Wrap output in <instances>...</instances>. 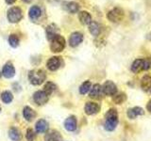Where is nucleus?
I'll return each instance as SVG.
<instances>
[{"instance_id":"nucleus-1","label":"nucleus","mask_w":151,"mask_h":141,"mask_svg":"<svg viewBox=\"0 0 151 141\" xmlns=\"http://www.w3.org/2000/svg\"><path fill=\"white\" fill-rule=\"evenodd\" d=\"M117 124H118V113L114 108H111L105 115L104 128L109 132H111L116 128Z\"/></svg>"},{"instance_id":"nucleus-2","label":"nucleus","mask_w":151,"mask_h":141,"mask_svg":"<svg viewBox=\"0 0 151 141\" xmlns=\"http://www.w3.org/2000/svg\"><path fill=\"white\" fill-rule=\"evenodd\" d=\"M46 79V73L44 70L38 69L32 70L28 73V80L33 86H39L42 85Z\"/></svg>"},{"instance_id":"nucleus-3","label":"nucleus","mask_w":151,"mask_h":141,"mask_svg":"<svg viewBox=\"0 0 151 141\" xmlns=\"http://www.w3.org/2000/svg\"><path fill=\"white\" fill-rule=\"evenodd\" d=\"M65 39L60 34L56 35L50 42V50L53 53H60L65 48Z\"/></svg>"},{"instance_id":"nucleus-4","label":"nucleus","mask_w":151,"mask_h":141,"mask_svg":"<svg viewBox=\"0 0 151 141\" xmlns=\"http://www.w3.org/2000/svg\"><path fill=\"white\" fill-rule=\"evenodd\" d=\"M7 17L9 23L16 24L20 22L23 18V11L19 7H12L8 11Z\"/></svg>"},{"instance_id":"nucleus-5","label":"nucleus","mask_w":151,"mask_h":141,"mask_svg":"<svg viewBox=\"0 0 151 141\" xmlns=\"http://www.w3.org/2000/svg\"><path fill=\"white\" fill-rule=\"evenodd\" d=\"M125 13L121 8H113L107 14V18L112 23H119L124 19Z\"/></svg>"},{"instance_id":"nucleus-6","label":"nucleus","mask_w":151,"mask_h":141,"mask_svg":"<svg viewBox=\"0 0 151 141\" xmlns=\"http://www.w3.org/2000/svg\"><path fill=\"white\" fill-rule=\"evenodd\" d=\"M102 92L108 96H114L117 92L116 85L113 82L110 81V80H109V81H106L102 87Z\"/></svg>"},{"instance_id":"nucleus-7","label":"nucleus","mask_w":151,"mask_h":141,"mask_svg":"<svg viewBox=\"0 0 151 141\" xmlns=\"http://www.w3.org/2000/svg\"><path fill=\"white\" fill-rule=\"evenodd\" d=\"M49 95L44 91V90H38L34 93L33 95V100H34L35 103H37L38 105H44L48 102Z\"/></svg>"},{"instance_id":"nucleus-8","label":"nucleus","mask_w":151,"mask_h":141,"mask_svg":"<svg viewBox=\"0 0 151 141\" xmlns=\"http://www.w3.org/2000/svg\"><path fill=\"white\" fill-rule=\"evenodd\" d=\"M61 64H63V60H61V58H59V56H52L46 62V67L48 70L54 72V70H58Z\"/></svg>"},{"instance_id":"nucleus-9","label":"nucleus","mask_w":151,"mask_h":141,"mask_svg":"<svg viewBox=\"0 0 151 141\" xmlns=\"http://www.w3.org/2000/svg\"><path fill=\"white\" fill-rule=\"evenodd\" d=\"M83 41V35L80 32H74L70 35L69 44L71 47H77Z\"/></svg>"},{"instance_id":"nucleus-10","label":"nucleus","mask_w":151,"mask_h":141,"mask_svg":"<svg viewBox=\"0 0 151 141\" xmlns=\"http://www.w3.org/2000/svg\"><path fill=\"white\" fill-rule=\"evenodd\" d=\"M77 126H78V120L75 116L68 117L64 121V128L69 132L75 131L77 129Z\"/></svg>"},{"instance_id":"nucleus-11","label":"nucleus","mask_w":151,"mask_h":141,"mask_svg":"<svg viewBox=\"0 0 151 141\" xmlns=\"http://www.w3.org/2000/svg\"><path fill=\"white\" fill-rule=\"evenodd\" d=\"M84 110H85V113H86L87 115H94V114H96V113L99 112V110H100V106H99L96 103L89 102L85 105Z\"/></svg>"},{"instance_id":"nucleus-12","label":"nucleus","mask_w":151,"mask_h":141,"mask_svg":"<svg viewBox=\"0 0 151 141\" xmlns=\"http://www.w3.org/2000/svg\"><path fill=\"white\" fill-rule=\"evenodd\" d=\"M45 141H63V136L57 130H51L46 133Z\"/></svg>"},{"instance_id":"nucleus-13","label":"nucleus","mask_w":151,"mask_h":141,"mask_svg":"<svg viewBox=\"0 0 151 141\" xmlns=\"http://www.w3.org/2000/svg\"><path fill=\"white\" fill-rule=\"evenodd\" d=\"M2 74L6 78H12L15 75V68L12 63H7L2 69Z\"/></svg>"},{"instance_id":"nucleus-14","label":"nucleus","mask_w":151,"mask_h":141,"mask_svg":"<svg viewBox=\"0 0 151 141\" xmlns=\"http://www.w3.org/2000/svg\"><path fill=\"white\" fill-rule=\"evenodd\" d=\"M49 128V125H48V122H47L45 120H39L36 122V125H35V129L36 132L39 134H44L46 133L48 131Z\"/></svg>"},{"instance_id":"nucleus-15","label":"nucleus","mask_w":151,"mask_h":141,"mask_svg":"<svg viewBox=\"0 0 151 141\" xmlns=\"http://www.w3.org/2000/svg\"><path fill=\"white\" fill-rule=\"evenodd\" d=\"M45 32H46V37H47V39L51 41L56 35H58V34H59V27L55 25V24H51V25L47 26Z\"/></svg>"},{"instance_id":"nucleus-16","label":"nucleus","mask_w":151,"mask_h":141,"mask_svg":"<svg viewBox=\"0 0 151 141\" xmlns=\"http://www.w3.org/2000/svg\"><path fill=\"white\" fill-rule=\"evenodd\" d=\"M127 117L129 118L131 120H134L136 119L138 116H142L144 115V109L143 108H141L139 106H136V107H133V108H130V109L127 110Z\"/></svg>"},{"instance_id":"nucleus-17","label":"nucleus","mask_w":151,"mask_h":141,"mask_svg":"<svg viewBox=\"0 0 151 141\" xmlns=\"http://www.w3.org/2000/svg\"><path fill=\"white\" fill-rule=\"evenodd\" d=\"M42 15V9L40 7L38 6H32L29 9V11H28V16H29L30 20L32 21H36L37 19H39V17Z\"/></svg>"},{"instance_id":"nucleus-18","label":"nucleus","mask_w":151,"mask_h":141,"mask_svg":"<svg viewBox=\"0 0 151 141\" xmlns=\"http://www.w3.org/2000/svg\"><path fill=\"white\" fill-rule=\"evenodd\" d=\"M141 87L143 88V90L151 94V76H149V75H145V76L142 78Z\"/></svg>"},{"instance_id":"nucleus-19","label":"nucleus","mask_w":151,"mask_h":141,"mask_svg":"<svg viewBox=\"0 0 151 141\" xmlns=\"http://www.w3.org/2000/svg\"><path fill=\"white\" fill-rule=\"evenodd\" d=\"M23 116L27 121H31L36 117V112L30 106H25L23 109Z\"/></svg>"},{"instance_id":"nucleus-20","label":"nucleus","mask_w":151,"mask_h":141,"mask_svg":"<svg viewBox=\"0 0 151 141\" xmlns=\"http://www.w3.org/2000/svg\"><path fill=\"white\" fill-rule=\"evenodd\" d=\"M89 31H90V33H91L93 36L97 37L99 34H100V32H101L100 25H99V24L96 23V22L92 21L91 23H90V25H89Z\"/></svg>"},{"instance_id":"nucleus-21","label":"nucleus","mask_w":151,"mask_h":141,"mask_svg":"<svg viewBox=\"0 0 151 141\" xmlns=\"http://www.w3.org/2000/svg\"><path fill=\"white\" fill-rule=\"evenodd\" d=\"M9 136L12 141H20L22 138L21 132L17 128H15V127H12V128L9 130Z\"/></svg>"},{"instance_id":"nucleus-22","label":"nucleus","mask_w":151,"mask_h":141,"mask_svg":"<svg viewBox=\"0 0 151 141\" xmlns=\"http://www.w3.org/2000/svg\"><path fill=\"white\" fill-rule=\"evenodd\" d=\"M102 87L99 84L93 85V88H91V91H90V97L93 98V99H97L101 96L102 94Z\"/></svg>"},{"instance_id":"nucleus-23","label":"nucleus","mask_w":151,"mask_h":141,"mask_svg":"<svg viewBox=\"0 0 151 141\" xmlns=\"http://www.w3.org/2000/svg\"><path fill=\"white\" fill-rule=\"evenodd\" d=\"M78 19L80 23L83 24V25H90V23L92 22L91 14L87 11H80L78 14Z\"/></svg>"},{"instance_id":"nucleus-24","label":"nucleus","mask_w":151,"mask_h":141,"mask_svg":"<svg viewBox=\"0 0 151 141\" xmlns=\"http://www.w3.org/2000/svg\"><path fill=\"white\" fill-rule=\"evenodd\" d=\"M79 5L77 2H67L65 3V9L70 13H77L79 11Z\"/></svg>"},{"instance_id":"nucleus-25","label":"nucleus","mask_w":151,"mask_h":141,"mask_svg":"<svg viewBox=\"0 0 151 141\" xmlns=\"http://www.w3.org/2000/svg\"><path fill=\"white\" fill-rule=\"evenodd\" d=\"M141 70H144V59H136L131 65V70L133 73H138Z\"/></svg>"},{"instance_id":"nucleus-26","label":"nucleus","mask_w":151,"mask_h":141,"mask_svg":"<svg viewBox=\"0 0 151 141\" xmlns=\"http://www.w3.org/2000/svg\"><path fill=\"white\" fill-rule=\"evenodd\" d=\"M1 101L5 103H12V100H13V96H12V94L11 91H9V90H5L1 93Z\"/></svg>"},{"instance_id":"nucleus-27","label":"nucleus","mask_w":151,"mask_h":141,"mask_svg":"<svg viewBox=\"0 0 151 141\" xmlns=\"http://www.w3.org/2000/svg\"><path fill=\"white\" fill-rule=\"evenodd\" d=\"M57 88V86L56 84H54L53 82H47L45 85V89L44 91L47 94V95H50V94L55 91Z\"/></svg>"},{"instance_id":"nucleus-28","label":"nucleus","mask_w":151,"mask_h":141,"mask_svg":"<svg viewBox=\"0 0 151 141\" xmlns=\"http://www.w3.org/2000/svg\"><path fill=\"white\" fill-rule=\"evenodd\" d=\"M19 42H20V41H19V38L17 35L12 34L9 37V43L12 47V48H16V47L19 45Z\"/></svg>"},{"instance_id":"nucleus-29","label":"nucleus","mask_w":151,"mask_h":141,"mask_svg":"<svg viewBox=\"0 0 151 141\" xmlns=\"http://www.w3.org/2000/svg\"><path fill=\"white\" fill-rule=\"evenodd\" d=\"M91 82L90 81H85L84 83H82L81 86L79 87V93L82 94V95H84V94H86L90 89H91Z\"/></svg>"},{"instance_id":"nucleus-30","label":"nucleus","mask_w":151,"mask_h":141,"mask_svg":"<svg viewBox=\"0 0 151 141\" xmlns=\"http://www.w3.org/2000/svg\"><path fill=\"white\" fill-rule=\"evenodd\" d=\"M126 94L125 93H121V94H117V95H114L113 97V102L117 105H121L122 103H124L126 101Z\"/></svg>"},{"instance_id":"nucleus-31","label":"nucleus","mask_w":151,"mask_h":141,"mask_svg":"<svg viewBox=\"0 0 151 141\" xmlns=\"http://www.w3.org/2000/svg\"><path fill=\"white\" fill-rule=\"evenodd\" d=\"M26 138L27 141H34L35 139V132L32 129H27L26 133Z\"/></svg>"},{"instance_id":"nucleus-32","label":"nucleus","mask_w":151,"mask_h":141,"mask_svg":"<svg viewBox=\"0 0 151 141\" xmlns=\"http://www.w3.org/2000/svg\"><path fill=\"white\" fill-rule=\"evenodd\" d=\"M151 68V59L150 58H145L144 59V70H146Z\"/></svg>"},{"instance_id":"nucleus-33","label":"nucleus","mask_w":151,"mask_h":141,"mask_svg":"<svg viewBox=\"0 0 151 141\" xmlns=\"http://www.w3.org/2000/svg\"><path fill=\"white\" fill-rule=\"evenodd\" d=\"M146 109H147L150 113H151V100L148 102V103H147V105H146Z\"/></svg>"},{"instance_id":"nucleus-34","label":"nucleus","mask_w":151,"mask_h":141,"mask_svg":"<svg viewBox=\"0 0 151 141\" xmlns=\"http://www.w3.org/2000/svg\"><path fill=\"white\" fill-rule=\"evenodd\" d=\"M6 1V3L7 4H9V5H12V4H13L14 2L16 1V0H5Z\"/></svg>"},{"instance_id":"nucleus-35","label":"nucleus","mask_w":151,"mask_h":141,"mask_svg":"<svg viewBox=\"0 0 151 141\" xmlns=\"http://www.w3.org/2000/svg\"><path fill=\"white\" fill-rule=\"evenodd\" d=\"M23 2H25V3H30L32 0H22Z\"/></svg>"},{"instance_id":"nucleus-36","label":"nucleus","mask_w":151,"mask_h":141,"mask_svg":"<svg viewBox=\"0 0 151 141\" xmlns=\"http://www.w3.org/2000/svg\"><path fill=\"white\" fill-rule=\"evenodd\" d=\"M0 112H1V108H0Z\"/></svg>"},{"instance_id":"nucleus-37","label":"nucleus","mask_w":151,"mask_h":141,"mask_svg":"<svg viewBox=\"0 0 151 141\" xmlns=\"http://www.w3.org/2000/svg\"><path fill=\"white\" fill-rule=\"evenodd\" d=\"M0 77H1V73H0Z\"/></svg>"}]
</instances>
